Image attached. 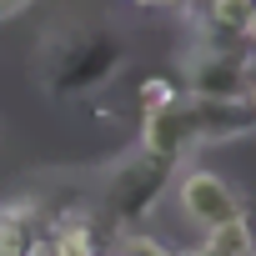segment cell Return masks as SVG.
<instances>
[{
    "mask_svg": "<svg viewBox=\"0 0 256 256\" xmlns=\"http://www.w3.org/2000/svg\"><path fill=\"white\" fill-rule=\"evenodd\" d=\"M171 196H176V211H181L201 236L246 216V196H241L226 176H216V171H206V166H181Z\"/></svg>",
    "mask_w": 256,
    "mask_h": 256,
    "instance_id": "cell-4",
    "label": "cell"
},
{
    "mask_svg": "<svg viewBox=\"0 0 256 256\" xmlns=\"http://www.w3.org/2000/svg\"><path fill=\"white\" fill-rule=\"evenodd\" d=\"M126 36L110 20H66L40 36L36 76L50 100H90L126 70Z\"/></svg>",
    "mask_w": 256,
    "mask_h": 256,
    "instance_id": "cell-1",
    "label": "cell"
},
{
    "mask_svg": "<svg viewBox=\"0 0 256 256\" xmlns=\"http://www.w3.org/2000/svg\"><path fill=\"white\" fill-rule=\"evenodd\" d=\"M171 100H181V86H176L171 76H151V80L141 86V116H146V110H166Z\"/></svg>",
    "mask_w": 256,
    "mask_h": 256,
    "instance_id": "cell-8",
    "label": "cell"
},
{
    "mask_svg": "<svg viewBox=\"0 0 256 256\" xmlns=\"http://www.w3.org/2000/svg\"><path fill=\"white\" fill-rule=\"evenodd\" d=\"M251 6H256V0H201V10H196V16H201L206 26L226 30V36H241V26H246Z\"/></svg>",
    "mask_w": 256,
    "mask_h": 256,
    "instance_id": "cell-7",
    "label": "cell"
},
{
    "mask_svg": "<svg viewBox=\"0 0 256 256\" xmlns=\"http://www.w3.org/2000/svg\"><path fill=\"white\" fill-rule=\"evenodd\" d=\"M181 136H186L191 151L246 141V136H256V116L241 100H196V96H181Z\"/></svg>",
    "mask_w": 256,
    "mask_h": 256,
    "instance_id": "cell-5",
    "label": "cell"
},
{
    "mask_svg": "<svg viewBox=\"0 0 256 256\" xmlns=\"http://www.w3.org/2000/svg\"><path fill=\"white\" fill-rule=\"evenodd\" d=\"M186 161L156 156L141 141L131 151H120L110 161H100V186H96V236L106 231L110 241L120 231H141L146 216L161 206V196L176 186Z\"/></svg>",
    "mask_w": 256,
    "mask_h": 256,
    "instance_id": "cell-2",
    "label": "cell"
},
{
    "mask_svg": "<svg viewBox=\"0 0 256 256\" xmlns=\"http://www.w3.org/2000/svg\"><path fill=\"white\" fill-rule=\"evenodd\" d=\"M186 256H256V226L241 216V221H231V226H216V231H206V241L196 246V251H186Z\"/></svg>",
    "mask_w": 256,
    "mask_h": 256,
    "instance_id": "cell-6",
    "label": "cell"
},
{
    "mask_svg": "<svg viewBox=\"0 0 256 256\" xmlns=\"http://www.w3.org/2000/svg\"><path fill=\"white\" fill-rule=\"evenodd\" d=\"M241 46L256 56V6H251V16H246V26H241Z\"/></svg>",
    "mask_w": 256,
    "mask_h": 256,
    "instance_id": "cell-9",
    "label": "cell"
},
{
    "mask_svg": "<svg viewBox=\"0 0 256 256\" xmlns=\"http://www.w3.org/2000/svg\"><path fill=\"white\" fill-rule=\"evenodd\" d=\"M26 6H36V0H0V20H10V16H20Z\"/></svg>",
    "mask_w": 256,
    "mask_h": 256,
    "instance_id": "cell-10",
    "label": "cell"
},
{
    "mask_svg": "<svg viewBox=\"0 0 256 256\" xmlns=\"http://www.w3.org/2000/svg\"><path fill=\"white\" fill-rule=\"evenodd\" d=\"M251 60L256 56L241 46V36H226L196 16L176 50V86L196 100H241L251 86Z\"/></svg>",
    "mask_w": 256,
    "mask_h": 256,
    "instance_id": "cell-3",
    "label": "cell"
},
{
    "mask_svg": "<svg viewBox=\"0 0 256 256\" xmlns=\"http://www.w3.org/2000/svg\"><path fill=\"white\" fill-rule=\"evenodd\" d=\"M136 6H146V10H176V6H186V0H136Z\"/></svg>",
    "mask_w": 256,
    "mask_h": 256,
    "instance_id": "cell-11",
    "label": "cell"
},
{
    "mask_svg": "<svg viewBox=\"0 0 256 256\" xmlns=\"http://www.w3.org/2000/svg\"><path fill=\"white\" fill-rule=\"evenodd\" d=\"M241 106H246V110L256 116V76H251V86H246V96H241Z\"/></svg>",
    "mask_w": 256,
    "mask_h": 256,
    "instance_id": "cell-12",
    "label": "cell"
}]
</instances>
